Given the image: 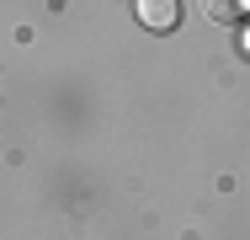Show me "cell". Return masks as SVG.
Returning <instances> with one entry per match:
<instances>
[{"instance_id":"cell-1","label":"cell","mask_w":250,"mask_h":240,"mask_svg":"<svg viewBox=\"0 0 250 240\" xmlns=\"http://www.w3.org/2000/svg\"><path fill=\"white\" fill-rule=\"evenodd\" d=\"M139 22L149 32H170L176 27V0H139Z\"/></svg>"},{"instance_id":"cell-3","label":"cell","mask_w":250,"mask_h":240,"mask_svg":"<svg viewBox=\"0 0 250 240\" xmlns=\"http://www.w3.org/2000/svg\"><path fill=\"white\" fill-rule=\"evenodd\" d=\"M245 53H250V27H245Z\"/></svg>"},{"instance_id":"cell-2","label":"cell","mask_w":250,"mask_h":240,"mask_svg":"<svg viewBox=\"0 0 250 240\" xmlns=\"http://www.w3.org/2000/svg\"><path fill=\"white\" fill-rule=\"evenodd\" d=\"M202 16H213V22H240L245 16V0H202Z\"/></svg>"}]
</instances>
